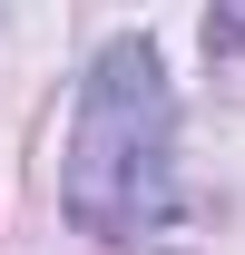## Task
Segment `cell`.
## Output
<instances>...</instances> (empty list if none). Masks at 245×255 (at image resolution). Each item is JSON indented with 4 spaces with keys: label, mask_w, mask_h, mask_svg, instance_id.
<instances>
[{
    "label": "cell",
    "mask_w": 245,
    "mask_h": 255,
    "mask_svg": "<svg viewBox=\"0 0 245 255\" xmlns=\"http://www.w3.org/2000/svg\"><path fill=\"white\" fill-rule=\"evenodd\" d=\"M59 206L89 226L98 246H147L177 216V98L147 39H108L79 89V128H69Z\"/></svg>",
    "instance_id": "cell-1"
},
{
    "label": "cell",
    "mask_w": 245,
    "mask_h": 255,
    "mask_svg": "<svg viewBox=\"0 0 245 255\" xmlns=\"http://www.w3.org/2000/svg\"><path fill=\"white\" fill-rule=\"evenodd\" d=\"M206 49H245V20H206Z\"/></svg>",
    "instance_id": "cell-2"
}]
</instances>
